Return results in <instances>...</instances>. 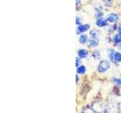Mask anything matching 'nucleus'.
Segmentation results:
<instances>
[{
    "instance_id": "nucleus-17",
    "label": "nucleus",
    "mask_w": 121,
    "mask_h": 113,
    "mask_svg": "<svg viewBox=\"0 0 121 113\" xmlns=\"http://www.w3.org/2000/svg\"><path fill=\"white\" fill-rule=\"evenodd\" d=\"M118 32H119L120 34H121V26H120V27L118 29Z\"/></svg>"
},
{
    "instance_id": "nucleus-13",
    "label": "nucleus",
    "mask_w": 121,
    "mask_h": 113,
    "mask_svg": "<svg viewBox=\"0 0 121 113\" xmlns=\"http://www.w3.org/2000/svg\"><path fill=\"white\" fill-rule=\"evenodd\" d=\"M93 56H95V58H97V59H98L100 57V55H99V52L98 51H94V53H93Z\"/></svg>"
},
{
    "instance_id": "nucleus-16",
    "label": "nucleus",
    "mask_w": 121,
    "mask_h": 113,
    "mask_svg": "<svg viewBox=\"0 0 121 113\" xmlns=\"http://www.w3.org/2000/svg\"><path fill=\"white\" fill-rule=\"evenodd\" d=\"M79 63H80V60L77 58V67H78V64H79Z\"/></svg>"
},
{
    "instance_id": "nucleus-10",
    "label": "nucleus",
    "mask_w": 121,
    "mask_h": 113,
    "mask_svg": "<svg viewBox=\"0 0 121 113\" xmlns=\"http://www.w3.org/2000/svg\"><path fill=\"white\" fill-rule=\"evenodd\" d=\"M87 39H88L87 36L82 35V36H81L80 37H79V42H80L81 44H85L86 42Z\"/></svg>"
},
{
    "instance_id": "nucleus-6",
    "label": "nucleus",
    "mask_w": 121,
    "mask_h": 113,
    "mask_svg": "<svg viewBox=\"0 0 121 113\" xmlns=\"http://www.w3.org/2000/svg\"><path fill=\"white\" fill-rule=\"evenodd\" d=\"M78 54L81 58H85L87 56V55H88V52H87V51H86L85 49H81V50H79L78 51Z\"/></svg>"
},
{
    "instance_id": "nucleus-15",
    "label": "nucleus",
    "mask_w": 121,
    "mask_h": 113,
    "mask_svg": "<svg viewBox=\"0 0 121 113\" xmlns=\"http://www.w3.org/2000/svg\"><path fill=\"white\" fill-rule=\"evenodd\" d=\"M81 24V20H79V17H77V24L79 25V24Z\"/></svg>"
},
{
    "instance_id": "nucleus-2",
    "label": "nucleus",
    "mask_w": 121,
    "mask_h": 113,
    "mask_svg": "<svg viewBox=\"0 0 121 113\" xmlns=\"http://www.w3.org/2000/svg\"><path fill=\"white\" fill-rule=\"evenodd\" d=\"M92 108H93V110L96 113H101L102 111H103V109H102V107H101V105L98 103H94Z\"/></svg>"
},
{
    "instance_id": "nucleus-3",
    "label": "nucleus",
    "mask_w": 121,
    "mask_h": 113,
    "mask_svg": "<svg viewBox=\"0 0 121 113\" xmlns=\"http://www.w3.org/2000/svg\"><path fill=\"white\" fill-rule=\"evenodd\" d=\"M89 25H88V24H85V25H79V26H78V31L79 32H86V31H87L89 29Z\"/></svg>"
},
{
    "instance_id": "nucleus-7",
    "label": "nucleus",
    "mask_w": 121,
    "mask_h": 113,
    "mask_svg": "<svg viewBox=\"0 0 121 113\" xmlns=\"http://www.w3.org/2000/svg\"><path fill=\"white\" fill-rule=\"evenodd\" d=\"M113 59L117 62H121V54L119 52L113 53Z\"/></svg>"
},
{
    "instance_id": "nucleus-9",
    "label": "nucleus",
    "mask_w": 121,
    "mask_h": 113,
    "mask_svg": "<svg viewBox=\"0 0 121 113\" xmlns=\"http://www.w3.org/2000/svg\"><path fill=\"white\" fill-rule=\"evenodd\" d=\"M113 41H114V42L117 43V44L120 43L121 42V34H118V35H116L114 36Z\"/></svg>"
},
{
    "instance_id": "nucleus-5",
    "label": "nucleus",
    "mask_w": 121,
    "mask_h": 113,
    "mask_svg": "<svg viewBox=\"0 0 121 113\" xmlns=\"http://www.w3.org/2000/svg\"><path fill=\"white\" fill-rule=\"evenodd\" d=\"M118 20V16L115 14H111L108 17V20L109 22H115Z\"/></svg>"
},
{
    "instance_id": "nucleus-4",
    "label": "nucleus",
    "mask_w": 121,
    "mask_h": 113,
    "mask_svg": "<svg viewBox=\"0 0 121 113\" xmlns=\"http://www.w3.org/2000/svg\"><path fill=\"white\" fill-rule=\"evenodd\" d=\"M96 24L98 26H100V27H103V26H105L106 25H107V22H106V20H104V19H103V18H99L96 21Z\"/></svg>"
},
{
    "instance_id": "nucleus-11",
    "label": "nucleus",
    "mask_w": 121,
    "mask_h": 113,
    "mask_svg": "<svg viewBox=\"0 0 121 113\" xmlns=\"http://www.w3.org/2000/svg\"><path fill=\"white\" fill-rule=\"evenodd\" d=\"M86 72V67L84 66H81L77 68V73L79 74H82Z\"/></svg>"
},
{
    "instance_id": "nucleus-8",
    "label": "nucleus",
    "mask_w": 121,
    "mask_h": 113,
    "mask_svg": "<svg viewBox=\"0 0 121 113\" xmlns=\"http://www.w3.org/2000/svg\"><path fill=\"white\" fill-rule=\"evenodd\" d=\"M98 44V40L96 39V38H94L93 39H92V40L90 41L89 45H90V46L94 47V46H96Z\"/></svg>"
},
{
    "instance_id": "nucleus-12",
    "label": "nucleus",
    "mask_w": 121,
    "mask_h": 113,
    "mask_svg": "<svg viewBox=\"0 0 121 113\" xmlns=\"http://www.w3.org/2000/svg\"><path fill=\"white\" fill-rule=\"evenodd\" d=\"M113 83H114L115 85H119V86H121V78H113Z\"/></svg>"
},
{
    "instance_id": "nucleus-1",
    "label": "nucleus",
    "mask_w": 121,
    "mask_h": 113,
    "mask_svg": "<svg viewBox=\"0 0 121 113\" xmlns=\"http://www.w3.org/2000/svg\"><path fill=\"white\" fill-rule=\"evenodd\" d=\"M110 66H111V64H110V62L108 60H102L99 63V65H98V70L99 73H104L105 71H107L109 69Z\"/></svg>"
},
{
    "instance_id": "nucleus-14",
    "label": "nucleus",
    "mask_w": 121,
    "mask_h": 113,
    "mask_svg": "<svg viewBox=\"0 0 121 113\" xmlns=\"http://www.w3.org/2000/svg\"><path fill=\"white\" fill-rule=\"evenodd\" d=\"M85 113H96V112L92 110H90V109H87V110L85 111Z\"/></svg>"
}]
</instances>
